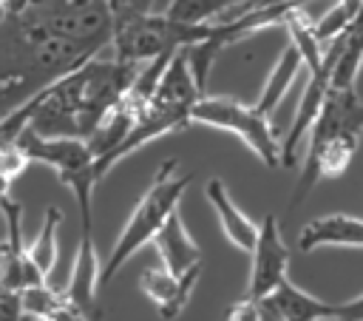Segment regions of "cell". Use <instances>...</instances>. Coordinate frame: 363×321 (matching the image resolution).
<instances>
[{
    "mask_svg": "<svg viewBox=\"0 0 363 321\" xmlns=\"http://www.w3.org/2000/svg\"><path fill=\"white\" fill-rule=\"evenodd\" d=\"M190 182H193L190 173H179V159H164L159 165L153 182L147 185V190L136 202L130 219L125 222V227L116 236L108 259L102 261L99 287H105L125 267V261L133 253H139L145 244H150L156 239V233L162 230V224L179 210V202H182V196H184V190H187Z\"/></svg>",
    "mask_w": 363,
    "mask_h": 321,
    "instance_id": "cell-1",
    "label": "cell"
},
{
    "mask_svg": "<svg viewBox=\"0 0 363 321\" xmlns=\"http://www.w3.org/2000/svg\"><path fill=\"white\" fill-rule=\"evenodd\" d=\"M28 162L48 165L60 182L74 193L79 210V236H94V153L85 139H45L23 131L14 142Z\"/></svg>",
    "mask_w": 363,
    "mask_h": 321,
    "instance_id": "cell-2",
    "label": "cell"
},
{
    "mask_svg": "<svg viewBox=\"0 0 363 321\" xmlns=\"http://www.w3.org/2000/svg\"><path fill=\"white\" fill-rule=\"evenodd\" d=\"M210 28H213V23L210 26H184V23L164 17L162 11L133 17V20L116 23L111 28L113 60L142 65L162 54H176L182 48L201 43L210 34Z\"/></svg>",
    "mask_w": 363,
    "mask_h": 321,
    "instance_id": "cell-3",
    "label": "cell"
},
{
    "mask_svg": "<svg viewBox=\"0 0 363 321\" xmlns=\"http://www.w3.org/2000/svg\"><path fill=\"white\" fill-rule=\"evenodd\" d=\"M190 122L210 125L218 131H227L238 136L267 168L281 165V142L272 134L269 116L258 114L252 105H244L233 97H199V102L190 111Z\"/></svg>",
    "mask_w": 363,
    "mask_h": 321,
    "instance_id": "cell-4",
    "label": "cell"
},
{
    "mask_svg": "<svg viewBox=\"0 0 363 321\" xmlns=\"http://www.w3.org/2000/svg\"><path fill=\"white\" fill-rule=\"evenodd\" d=\"M289 270V247L281 236V224L275 213H267L258 224L255 244L250 250V281H247V298L261 301L267 298Z\"/></svg>",
    "mask_w": 363,
    "mask_h": 321,
    "instance_id": "cell-5",
    "label": "cell"
},
{
    "mask_svg": "<svg viewBox=\"0 0 363 321\" xmlns=\"http://www.w3.org/2000/svg\"><path fill=\"white\" fill-rule=\"evenodd\" d=\"M335 57H337V40L329 43V48L323 51V65L318 71L309 74L306 80V88L301 94V102L295 108V116H292V125L281 142V165H295V156L301 151V145L306 142V134L312 128V122L318 119L326 97H329V88H332V68H335Z\"/></svg>",
    "mask_w": 363,
    "mask_h": 321,
    "instance_id": "cell-6",
    "label": "cell"
},
{
    "mask_svg": "<svg viewBox=\"0 0 363 321\" xmlns=\"http://www.w3.org/2000/svg\"><path fill=\"white\" fill-rule=\"evenodd\" d=\"M6 219V239L0 241V290L23 293L28 287L48 284L40 270L31 264L26 244H23V207L14 199H6L0 207Z\"/></svg>",
    "mask_w": 363,
    "mask_h": 321,
    "instance_id": "cell-7",
    "label": "cell"
},
{
    "mask_svg": "<svg viewBox=\"0 0 363 321\" xmlns=\"http://www.w3.org/2000/svg\"><path fill=\"white\" fill-rule=\"evenodd\" d=\"M335 307L337 304L301 290L289 281V276L267 298H261L264 321H335Z\"/></svg>",
    "mask_w": 363,
    "mask_h": 321,
    "instance_id": "cell-8",
    "label": "cell"
},
{
    "mask_svg": "<svg viewBox=\"0 0 363 321\" xmlns=\"http://www.w3.org/2000/svg\"><path fill=\"white\" fill-rule=\"evenodd\" d=\"M199 276H201V264L187 270V273H182V276H170L164 267H147L139 276V290L156 304L159 315L170 321L187 307Z\"/></svg>",
    "mask_w": 363,
    "mask_h": 321,
    "instance_id": "cell-9",
    "label": "cell"
},
{
    "mask_svg": "<svg viewBox=\"0 0 363 321\" xmlns=\"http://www.w3.org/2000/svg\"><path fill=\"white\" fill-rule=\"evenodd\" d=\"M320 247H363V219L329 213L306 222L298 233V250L312 253Z\"/></svg>",
    "mask_w": 363,
    "mask_h": 321,
    "instance_id": "cell-10",
    "label": "cell"
},
{
    "mask_svg": "<svg viewBox=\"0 0 363 321\" xmlns=\"http://www.w3.org/2000/svg\"><path fill=\"white\" fill-rule=\"evenodd\" d=\"M204 196H207V202H210V207H213V213H216V219H218V224H221L227 241H230L233 247L250 253L252 244H255V236H258V224L233 202L227 185H224L218 176H213V179H207V185H204Z\"/></svg>",
    "mask_w": 363,
    "mask_h": 321,
    "instance_id": "cell-11",
    "label": "cell"
},
{
    "mask_svg": "<svg viewBox=\"0 0 363 321\" xmlns=\"http://www.w3.org/2000/svg\"><path fill=\"white\" fill-rule=\"evenodd\" d=\"M153 244H156V253L162 259V267L170 276H182V273H187V270L201 264V247L187 233L179 210L162 224V230L156 233Z\"/></svg>",
    "mask_w": 363,
    "mask_h": 321,
    "instance_id": "cell-12",
    "label": "cell"
},
{
    "mask_svg": "<svg viewBox=\"0 0 363 321\" xmlns=\"http://www.w3.org/2000/svg\"><path fill=\"white\" fill-rule=\"evenodd\" d=\"M301 68H303V60H301L298 48L292 43H286L281 48V54H278V60H275V65H272V71H269V77H267V82L261 88V97H258V102L252 108L258 114H264V116H272V111L281 105L284 94L289 91V85H292V80L298 77Z\"/></svg>",
    "mask_w": 363,
    "mask_h": 321,
    "instance_id": "cell-13",
    "label": "cell"
},
{
    "mask_svg": "<svg viewBox=\"0 0 363 321\" xmlns=\"http://www.w3.org/2000/svg\"><path fill=\"white\" fill-rule=\"evenodd\" d=\"M62 222V210L57 205H48L45 207V219L40 224V233L34 236V241L26 247L31 264L40 270V276L48 281L51 270L57 267V259H60V244H57V227Z\"/></svg>",
    "mask_w": 363,
    "mask_h": 321,
    "instance_id": "cell-14",
    "label": "cell"
},
{
    "mask_svg": "<svg viewBox=\"0 0 363 321\" xmlns=\"http://www.w3.org/2000/svg\"><path fill=\"white\" fill-rule=\"evenodd\" d=\"M284 28H286V34H289V43L298 48V54H301V60H303V68H306V74H312V71H318L320 65H323V45L318 43V37H315V28H312V23H309V17L303 14V9H295L284 23H281Z\"/></svg>",
    "mask_w": 363,
    "mask_h": 321,
    "instance_id": "cell-15",
    "label": "cell"
},
{
    "mask_svg": "<svg viewBox=\"0 0 363 321\" xmlns=\"http://www.w3.org/2000/svg\"><path fill=\"white\" fill-rule=\"evenodd\" d=\"M241 3L244 0H170L162 14L184 26H210L218 14L238 9Z\"/></svg>",
    "mask_w": 363,
    "mask_h": 321,
    "instance_id": "cell-16",
    "label": "cell"
},
{
    "mask_svg": "<svg viewBox=\"0 0 363 321\" xmlns=\"http://www.w3.org/2000/svg\"><path fill=\"white\" fill-rule=\"evenodd\" d=\"M26 165H28V159L23 156V151H20L17 145L0 148V207H3L6 199H11V196H9V187H11V182L26 170Z\"/></svg>",
    "mask_w": 363,
    "mask_h": 321,
    "instance_id": "cell-17",
    "label": "cell"
},
{
    "mask_svg": "<svg viewBox=\"0 0 363 321\" xmlns=\"http://www.w3.org/2000/svg\"><path fill=\"white\" fill-rule=\"evenodd\" d=\"M153 3L156 0H105L113 26L116 23H125V20H133V17L153 14Z\"/></svg>",
    "mask_w": 363,
    "mask_h": 321,
    "instance_id": "cell-18",
    "label": "cell"
},
{
    "mask_svg": "<svg viewBox=\"0 0 363 321\" xmlns=\"http://www.w3.org/2000/svg\"><path fill=\"white\" fill-rule=\"evenodd\" d=\"M224 321H264V312H261V301H252V298H238L230 310H227V315H224Z\"/></svg>",
    "mask_w": 363,
    "mask_h": 321,
    "instance_id": "cell-19",
    "label": "cell"
},
{
    "mask_svg": "<svg viewBox=\"0 0 363 321\" xmlns=\"http://www.w3.org/2000/svg\"><path fill=\"white\" fill-rule=\"evenodd\" d=\"M0 321H23V301H20V293L0 290Z\"/></svg>",
    "mask_w": 363,
    "mask_h": 321,
    "instance_id": "cell-20",
    "label": "cell"
},
{
    "mask_svg": "<svg viewBox=\"0 0 363 321\" xmlns=\"http://www.w3.org/2000/svg\"><path fill=\"white\" fill-rule=\"evenodd\" d=\"M335 321H363V293L352 301H340L335 307Z\"/></svg>",
    "mask_w": 363,
    "mask_h": 321,
    "instance_id": "cell-21",
    "label": "cell"
},
{
    "mask_svg": "<svg viewBox=\"0 0 363 321\" xmlns=\"http://www.w3.org/2000/svg\"><path fill=\"white\" fill-rule=\"evenodd\" d=\"M337 3H340V6H343L349 14H352V17L357 14V6H360V0H337Z\"/></svg>",
    "mask_w": 363,
    "mask_h": 321,
    "instance_id": "cell-22",
    "label": "cell"
},
{
    "mask_svg": "<svg viewBox=\"0 0 363 321\" xmlns=\"http://www.w3.org/2000/svg\"><path fill=\"white\" fill-rule=\"evenodd\" d=\"M6 20H9V11H6V6H3V3H0V26H3V23H6Z\"/></svg>",
    "mask_w": 363,
    "mask_h": 321,
    "instance_id": "cell-23",
    "label": "cell"
}]
</instances>
